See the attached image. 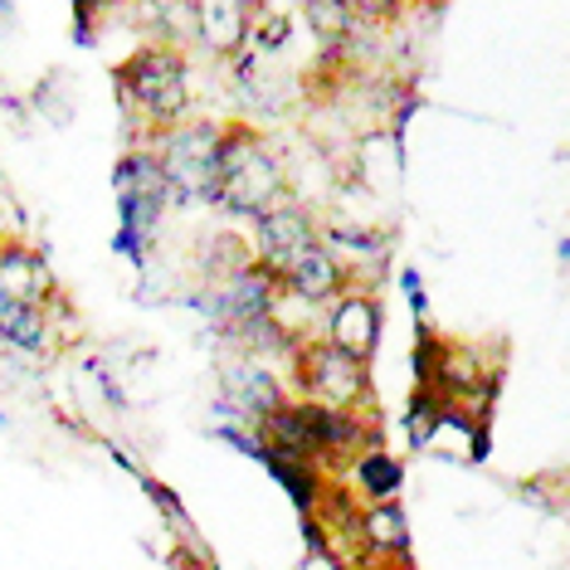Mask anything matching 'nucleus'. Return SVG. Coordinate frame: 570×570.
Returning <instances> with one entry per match:
<instances>
[{
  "label": "nucleus",
  "instance_id": "4",
  "mask_svg": "<svg viewBox=\"0 0 570 570\" xmlns=\"http://www.w3.org/2000/svg\"><path fill=\"white\" fill-rule=\"evenodd\" d=\"M161 176L176 200H215V176H219V127L196 122L166 137L161 151Z\"/></svg>",
  "mask_w": 570,
  "mask_h": 570
},
{
  "label": "nucleus",
  "instance_id": "12",
  "mask_svg": "<svg viewBox=\"0 0 570 570\" xmlns=\"http://www.w3.org/2000/svg\"><path fill=\"white\" fill-rule=\"evenodd\" d=\"M55 307L40 303H20V297L0 293V342L16 346L24 356H45L49 352V336H55Z\"/></svg>",
  "mask_w": 570,
  "mask_h": 570
},
{
  "label": "nucleus",
  "instance_id": "9",
  "mask_svg": "<svg viewBox=\"0 0 570 570\" xmlns=\"http://www.w3.org/2000/svg\"><path fill=\"white\" fill-rule=\"evenodd\" d=\"M0 293L20 297V303H40L55 307L59 303V278L45 264V254L24 239H0Z\"/></svg>",
  "mask_w": 570,
  "mask_h": 570
},
{
  "label": "nucleus",
  "instance_id": "13",
  "mask_svg": "<svg viewBox=\"0 0 570 570\" xmlns=\"http://www.w3.org/2000/svg\"><path fill=\"white\" fill-rule=\"evenodd\" d=\"M356 531H361V547H366L371 561H405L410 556V527L395 502H371V508L356 517Z\"/></svg>",
  "mask_w": 570,
  "mask_h": 570
},
{
  "label": "nucleus",
  "instance_id": "10",
  "mask_svg": "<svg viewBox=\"0 0 570 570\" xmlns=\"http://www.w3.org/2000/svg\"><path fill=\"white\" fill-rule=\"evenodd\" d=\"M278 283H283V297H297V303L313 307V303H332V297L342 293L346 283H352V268H346L342 258H336L327 244L317 239L313 249L297 258V264H293Z\"/></svg>",
  "mask_w": 570,
  "mask_h": 570
},
{
  "label": "nucleus",
  "instance_id": "16",
  "mask_svg": "<svg viewBox=\"0 0 570 570\" xmlns=\"http://www.w3.org/2000/svg\"><path fill=\"white\" fill-rule=\"evenodd\" d=\"M307 20L317 24L322 40H342V35L352 30V16H346L342 0H307Z\"/></svg>",
  "mask_w": 570,
  "mask_h": 570
},
{
  "label": "nucleus",
  "instance_id": "8",
  "mask_svg": "<svg viewBox=\"0 0 570 570\" xmlns=\"http://www.w3.org/2000/svg\"><path fill=\"white\" fill-rule=\"evenodd\" d=\"M219 391H225V400L239 414H249V420H258L264 410H274V405H283V400L293 395L288 381L274 371V361L249 356V352L225 356V366H219Z\"/></svg>",
  "mask_w": 570,
  "mask_h": 570
},
{
  "label": "nucleus",
  "instance_id": "14",
  "mask_svg": "<svg viewBox=\"0 0 570 570\" xmlns=\"http://www.w3.org/2000/svg\"><path fill=\"white\" fill-rule=\"evenodd\" d=\"M346 473H352V488L361 492L366 502H395L400 483H405V469H400V459L385 444H371L361 449L352 463H346Z\"/></svg>",
  "mask_w": 570,
  "mask_h": 570
},
{
  "label": "nucleus",
  "instance_id": "6",
  "mask_svg": "<svg viewBox=\"0 0 570 570\" xmlns=\"http://www.w3.org/2000/svg\"><path fill=\"white\" fill-rule=\"evenodd\" d=\"M317 219L303 210V205H293V200H278L274 210H264L254 219V264L258 268H268L274 278H283L288 268L303 258L307 249L317 244Z\"/></svg>",
  "mask_w": 570,
  "mask_h": 570
},
{
  "label": "nucleus",
  "instance_id": "11",
  "mask_svg": "<svg viewBox=\"0 0 570 570\" xmlns=\"http://www.w3.org/2000/svg\"><path fill=\"white\" fill-rule=\"evenodd\" d=\"M196 6V30L210 55H239L254 30V0H190Z\"/></svg>",
  "mask_w": 570,
  "mask_h": 570
},
{
  "label": "nucleus",
  "instance_id": "3",
  "mask_svg": "<svg viewBox=\"0 0 570 570\" xmlns=\"http://www.w3.org/2000/svg\"><path fill=\"white\" fill-rule=\"evenodd\" d=\"M122 98L147 118L151 127H171L186 112V63L176 49H141L118 69Z\"/></svg>",
  "mask_w": 570,
  "mask_h": 570
},
{
  "label": "nucleus",
  "instance_id": "15",
  "mask_svg": "<svg viewBox=\"0 0 570 570\" xmlns=\"http://www.w3.org/2000/svg\"><path fill=\"white\" fill-rule=\"evenodd\" d=\"M205 268H210V278H229V274H239L244 264H254V249L249 244H239V239H229V235H215L210 244H205Z\"/></svg>",
  "mask_w": 570,
  "mask_h": 570
},
{
  "label": "nucleus",
  "instance_id": "7",
  "mask_svg": "<svg viewBox=\"0 0 570 570\" xmlns=\"http://www.w3.org/2000/svg\"><path fill=\"white\" fill-rule=\"evenodd\" d=\"M381 332H385V313H381V297L371 288L346 283V288L327 303V342L342 346L346 356H356L371 366L375 346H381Z\"/></svg>",
  "mask_w": 570,
  "mask_h": 570
},
{
  "label": "nucleus",
  "instance_id": "17",
  "mask_svg": "<svg viewBox=\"0 0 570 570\" xmlns=\"http://www.w3.org/2000/svg\"><path fill=\"white\" fill-rule=\"evenodd\" d=\"M342 6H346V16H352V20L385 24V20L400 16V6H405V0H342Z\"/></svg>",
  "mask_w": 570,
  "mask_h": 570
},
{
  "label": "nucleus",
  "instance_id": "5",
  "mask_svg": "<svg viewBox=\"0 0 570 570\" xmlns=\"http://www.w3.org/2000/svg\"><path fill=\"white\" fill-rule=\"evenodd\" d=\"M112 186H118V200H122V235H118V244L122 249H137V235L157 229V215H161V205L171 200V186H166V176H161V161L147 157V151L122 157Z\"/></svg>",
  "mask_w": 570,
  "mask_h": 570
},
{
  "label": "nucleus",
  "instance_id": "2",
  "mask_svg": "<svg viewBox=\"0 0 570 570\" xmlns=\"http://www.w3.org/2000/svg\"><path fill=\"white\" fill-rule=\"evenodd\" d=\"M288 391L327 410H366L371 405V366L332 346L327 336H303L288 352Z\"/></svg>",
  "mask_w": 570,
  "mask_h": 570
},
{
  "label": "nucleus",
  "instance_id": "1",
  "mask_svg": "<svg viewBox=\"0 0 570 570\" xmlns=\"http://www.w3.org/2000/svg\"><path fill=\"white\" fill-rule=\"evenodd\" d=\"M278 200H288V180H283V166L268 151V141L249 127H219L215 205H225L229 215L258 219Z\"/></svg>",
  "mask_w": 570,
  "mask_h": 570
},
{
  "label": "nucleus",
  "instance_id": "18",
  "mask_svg": "<svg viewBox=\"0 0 570 570\" xmlns=\"http://www.w3.org/2000/svg\"><path fill=\"white\" fill-rule=\"evenodd\" d=\"M371 570H410V556L405 561H371Z\"/></svg>",
  "mask_w": 570,
  "mask_h": 570
}]
</instances>
